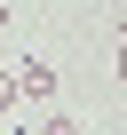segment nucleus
Here are the masks:
<instances>
[{
  "label": "nucleus",
  "mask_w": 127,
  "mask_h": 135,
  "mask_svg": "<svg viewBox=\"0 0 127 135\" xmlns=\"http://www.w3.org/2000/svg\"><path fill=\"white\" fill-rule=\"evenodd\" d=\"M16 88H24V103H48V95H56V64H48V56H24V64H16Z\"/></svg>",
  "instance_id": "1"
},
{
  "label": "nucleus",
  "mask_w": 127,
  "mask_h": 135,
  "mask_svg": "<svg viewBox=\"0 0 127 135\" xmlns=\"http://www.w3.org/2000/svg\"><path fill=\"white\" fill-rule=\"evenodd\" d=\"M16 103H24V88H16V72H0V119H8Z\"/></svg>",
  "instance_id": "2"
},
{
  "label": "nucleus",
  "mask_w": 127,
  "mask_h": 135,
  "mask_svg": "<svg viewBox=\"0 0 127 135\" xmlns=\"http://www.w3.org/2000/svg\"><path fill=\"white\" fill-rule=\"evenodd\" d=\"M40 135H80V119H72V111H48V119H40Z\"/></svg>",
  "instance_id": "3"
},
{
  "label": "nucleus",
  "mask_w": 127,
  "mask_h": 135,
  "mask_svg": "<svg viewBox=\"0 0 127 135\" xmlns=\"http://www.w3.org/2000/svg\"><path fill=\"white\" fill-rule=\"evenodd\" d=\"M111 72H119V88H127V40H119V56H111Z\"/></svg>",
  "instance_id": "4"
},
{
  "label": "nucleus",
  "mask_w": 127,
  "mask_h": 135,
  "mask_svg": "<svg viewBox=\"0 0 127 135\" xmlns=\"http://www.w3.org/2000/svg\"><path fill=\"white\" fill-rule=\"evenodd\" d=\"M0 32H8V0H0Z\"/></svg>",
  "instance_id": "5"
},
{
  "label": "nucleus",
  "mask_w": 127,
  "mask_h": 135,
  "mask_svg": "<svg viewBox=\"0 0 127 135\" xmlns=\"http://www.w3.org/2000/svg\"><path fill=\"white\" fill-rule=\"evenodd\" d=\"M119 40H127V8H119Z\"/></svg>",
  "instance_id": "6"
},
{
  "label": "nucleus",
  "mask_w": 127,
  "mask_h": 135,
  "mask_svg": "<svg viewBox=\"0 0 127 135\" xmlns=\"http://www.w3.org/2000/svg\"><path fill=\"white\" fill-rule=\"evenodd\" d=\"M119 119H127V111H119Z\"/></svg>",
  "instance_id": "7"
}]
</instances>
